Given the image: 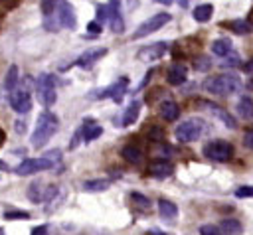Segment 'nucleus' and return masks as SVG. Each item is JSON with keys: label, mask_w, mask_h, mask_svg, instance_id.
I'll use <instances>...</instances> for the list:
<instances>
[{"label": "nucleus", "mask_w": 253, "mask_h": 235, "mask_svg": "<svg viewBox=\"0 0 253 235\" xmlns=\"http://www.w3.org/2000/svg\"><path fill=\"white\" fill-rule=\"evenodd\" d=\"M204 89L210 93V95H217V97H227V95H233L241 89V81L237 75L233 73H221V75H213V77H208L204 81Z\"/></svg>", "instance_id": "1"}, {"label": "nucleus", "mask_w": 253, "mask_h": 235, "mask_svg": "<svg viewBox=\"0 0 253 235\" xmlns=\"http://www.w3.org/2000/svg\"><path fill=\"white\" fill-rule=\"evenodd\" d=\"M57 126H59L57 117L53 113H49V111H43L38 117V122H36L34 134H32V146L34 148H42L57 132Z\"/></svg>", "instance_id": "2"}, {"label": "nucleus", "mask_w": 253, "mask_h": 235, "mask_svg": "<svg viewBox=\"0 0 253 235\" xmlns=\"http://www.w3.org/2000/svg\"><path fill=\"white\" fill-rule=\"evenodd\" d=\"M204 132V120L202 118H188L184 122H180L174 130L178 142H194L202 136Z\"/></svg>", "instance_id": "3"}, {"label": "nucleus", "mask_w": 253, "mask_h": 235, "mask_svg": "<svg viewBox=\"0 0 253 235\" xmlns=\"http://www.w3.org/2000/svg\"><path fill=\"white\" fill-rule=\"evenodd\" d=\"M36 91H38V97H40V103L43 107H51L57 99L55 95V79L49 75V73H42L36 81Z\"/></svg>", "instance_id": "4"}, {"label": "nucleus", "mask_w": 253, "mask_h": 235, "mask_svg": "<svg viewBox=\"0 0 253 235\" xmlns=\"http://www.w3.org/2000/svg\"><path fill=\"white\" fill-rule=\"evenodd\" d=\"M204 156L215 162H227L233 156V146L227 140H211L204 146Z\"/></svg>", "instance_id": "5"}, {"label": "nucleus", "mask_w": 253, "mask_h": 235, "mask_svg": "<svg viewBox=\"0 0 253 235\" xmlns=\"http://www.w3.org/2000/svg\"><path fill=\"white\" fill-rule=\"evenodd\" d=\"M168 22H170V14H168V12H158V14L150 16L148 20H144V22L136 28V32L132 34V39H140V38H144V36H148V34L160 30V28L166 26Z\"/></svg>", "instance_id": "6"}, {"label": "nucleus", "mask_w": 253, "mask_h": 235, "mask_svg": "<svg viewBox=\"0 0 253 235\" xmlns=\"http://www.w3.org/2000/svg\"><path fill=\"white\" fill-rule=\"evenodd\" d=\"M126 87H128V77H119L113 85H109L107 89L93 95V99H113L115 103H121L126 93Z\"/></svg>", "instance_id": "7"}, {"label": "nucleus", "mask_w": 253, "mask_h": 235, "mask_svg": "<svg viewBox=\"0 0 253 235\" xmlns=\"http://www.w3.org/2000/svg\"><path fill=\"white\" fill-rule=\"evenodd\" d=\"M8 99H10V107L18 115H26L32 111V95L28 93V89H12Z\"/></svg>", "instance_id": "8"}, {"label": "nucleus", "mask_w": 253, "mask_h": 235, "mask_svg": "<svg viewBox=\"0 0 253 235\" xmlns=\"http://www.w3.org/2000/svg\"><path fill=\"white\" fill-rule=\"evenodd\" d=\"M55 12H57V20H59L61 28H67V30L75 28V24H77L75 10L67 0H55Z\"/></svg>", "instance_id": "9"}, {"label": "nucleus", "mask_w": 253, "mask_h": 235, "mask_svg": "<svg viewBox=\"0 0 253 235\" xmlns=\"http://www.w3.org/2000/svg\"><path fill=\"white\" fill-rule=\"evenodd\" d=\"M42 14H43V28L47 32H57L59 20H57V12H55V0H42L40 2Z\"/></svg>", "instance_id": "10"}, {"label": "nucleus", "mask_w": 253, "mask_h": 235, "mask_svg": "<svg viewBox=\"0 0 253 235\" xmlns=\"http://www.w3.org/2000/svg\"><path fill=\"white\" fill-rule=\"evenodd\" d=\"M107 55V47H91V49H87V51H83L77 59H75V65L77 67H81V69H89V67H93L101 57H105Z\"/></svg>", "instance_id": "11"}, {"label": "nucleus", "mask_w": 253, "mask_h": 235, "mask_svg": "<svg viewBox=\"0 0 253 235\" xmlns=\"http://www.w3.org/2000/svg\"><path fill=\"white\" fill-rule=\"evenodd\" d=\"M166 51H168V43H166V41H156V43H152V45L142 47V49L136 53V57H138L140 61H156V59H160Z\"/></svg>", "instance_id": "12"}, {"label": "nucleus", "mask_w": 253, "mask_h": 235, "mask_svg": "<svg viewBox=\"0 0 253 235\" xmlns=\"http://www.w3.org/2000/svg\"><path fill=\"white\" fill-rule=\"evenodd\" d=\"M107 8H109V28H111V32L123 34L125 22H123V14H121V2L119 0H111Z\"/></svg>", "instance_id": "13"}, {"label": "nucleus", "mask_w": 253, "mask_h": 235, "mask_svg": "<svg viewBox=\"0 0 253 235\" xmlns=\"http://www.w3.org/2000/svg\"><path fill=\"white\" fill-rule=\"evenodd\" d=\"M186 77H188V69H186V65H182V63H174V65H170L168 71H166V81H168L170 85H182V83L186 81Z\"/></svg>", "instance_id": "14"}, {"label": "nucleus", "mask_w": 253, "mask_h": 235, "mask_svg": "<svg viewBox=\"0 0 253 235\" xmlns=\"http://www.w3.org/2000/svg\"><path fill=\"white\" fill-rule=\"evenodd\" d=\"M202 105H204L211 115H215V117H217V118H219L227 128H235V126H237V120H235V118H233L225 109H221V107H217V105H213V103H202Z\"/></svg>", "instance_id": "15"}, {"label": "nucleus", "mask_w": 253, "mask_h": 235, "mask_svg": "<svg viewBox=\"0 0 253 235\" xmlns=\"http://www.w3.org/2000/svg\"><path fill=\"white\" fill-rule=\"evenodd\" d=\"M42 170V164H40V160L38 158H26L24 162H20L18 166H16V174L18 176H32V174H36V172H40Z\"/></svg>", "instance_id": "16"}, {"label": "nucleus", "mask_w": 253, "mask_h": 235, "mask_svg": "<svg viewBox=\"0 0 253 235\" xmlns=\"http://www.w3.org/2000/svg\"><path fill=\"white\" fill-rule=\"evenodd\" d=\"M150 174L154 176V178H168L172 172H174V166L168 162V160H156V162H152L150 164Z\"/></svg>", "instance_id": "17"}, {"label": "nucleus", "mask_w": 253, "mask_h": 235, "mask_svg": "<svg viewBox=\"0 0 253 235\" xmlns=\"http://www.w3.org/2000/svg\"><path fill=\"white\" fill-rule=\"evenodd\" d=\"M38 160H40V164H42V170H51V168H55V166L59 164L61 152H59V150H47V152H43L42 156H38Z\"/></svg>", "instance_id": "18"}, {"label": "nucleus", "mask_w": 253, "mask_h": 235, "mask_svg": "<svg viewBox=\"0 0 253 235\" xmlns=\"http://www.w3.org/2000/svg\"><path fill=\"white\" fill-rule=\"evenodd\" d=\"M160 117L164 120L172 122V120H176L180 117V107L174 101H164V103H160Z\"/></svg>", "instance_id": "19"}, {"label": "nucleus", "mask_w": 253, "mask_h": 235, "mask_svg": "<svg viewBox=\"0 0 253 235\" xmlns=\"http://www.w3.org/2000/svg\"><path fill=\"white\" fill-rule=\"evenodd\" d=\"M219 231H221V235H241L243 227H241V221H237L233 217H227V219H221Z\"/></svg>", "instance_id": "20"}, {"label": "nucleus", "mask_w": 253, "mask_h": 235, "mask_svg": "<svg viewBox=\"0 0 253 235\" xmlns=\"http://www.w3.org/2000/svg\"><path fill=\"white\" fill-rule=\"evenodd\" d=\"M237 115L245 120H253V101H251V97H241L237 101Z\"/></svg>", "instance_id": "21"}, {"label": "nucleus", "mask_w": 253, "mask_h": 235, "mask_svg": "<svg viewBox=\"0 0 253 235\" xmlns=\"http://www.w3.org/2000/svg\"><path fill=\"white\" fill-rule=\"evenodd\" d=\"M138 113H140V103L138 101H132L128 107H126V111H125V115H123V126H130L132 122H136V118H138Z\"/></svg>", "instance_id": "22"}, {"label": "nucleus", "mask_w": 253, "mask_h": 235, "mask_svg": "<svg viewBox=\"0 0 253 235\" xmlns=\"http://www.w3.org/2000/svg\"><path fill=\"white\" fill-rule=\"evenodd\" d=\"M121 154H123V158H125L126 162H130V164H140V162H142V150L136 148L134 144H126V146L121 150Z\"/></svg>", "instance_id": "23"}, {"label": "nucleus", "mask_w": 253, "mask_h": 235, "mask_svg": "<svg viewBox=\"0 0 253 235\" xmlns=\"http://www.w3.org/2000/svg\"><path fill=\"white\" fill-rule=\"evenodd\" d=\"M81 130H83V140L85 142H91V140H95L103 134V126L97 124V122H87V124L81 126Z\"/></svg>", "instance_id": "24"}, {"label": "nucleus", "mask_w": 253, "mask_h": 235, "mask_svg": "<svg viewBox=\"0 0 253 235\" xmlns=\"http://www.w3.org/2000/svg\"><path fill=\"white\" fill-rule=\"evenodd\" d=\"M158 213L164 219H174L178 215V207L170 199H158Z\"/></svg>", "instance_id": "25"}, {"label": "nucleus", "mask_w": 253, "mask_h": 235, "mask_svg": "<svg viewBox=\"0 0 253 235\" xmlns=\"http://www.w3.org/2000/svg\"><path fill=\"white\" fill-rule=\"evenodd\" d=\"M211 51H213L217 57H225V55H229V53H231V39H227V38H219V39H215V41L211 43Z\"/></svg>", "instance_id": "26"}, {"label": "nucleus", "mask_w": 253, "mask_h": 235, "mask_svg": "<svg viewBox=\"0 0 253 235\" xmlns=\"http://www.w3.org/2000/svg\"><path fill=\"white\" fill-rule=\"evenodd\" d=\"M213 14V6L211 4H200L194 8V20L196 22H208Z\"/></svg>", "instance_id": "27"}, {"label": "nucleus", "mask_w": 253, "mask_h": 235, "mask_svg": "<svg viewBox=\"0 0 253 235\" xmlns=\"http://www.w3.org/2000/svg\"><path fill=\"white\" fill-rule=\"evenodd\" d=\"M109 186H111V180H105V178H101V180H87L83 184V190L85 192H105Z\"/></svg>", "instance_id": "28"}, {"label": "nucleus", "mask_w": 253, "mask_h": 235, "mask_svg": "<svg viewBox=\"0 0 253 235\" xmlns=\"http://www.w3.org/2000/svg\"><path fill=\"white\" fill-rule=\"evenodd\" d=\"M227 26L235 34H249V32H253V22H249V20H233Z\"/></svg>", "instance_id": "29"}, {"label": "nucleus", "mask_w": 253, "mask_h": 235, "mask_svg": "<svg viewBox=\"0 0 253 235\" xmlns=\"http://www.w3.org/2000/svg\"><path fill=\"white\" fill-rule=\"evenodd\" d=\"M43 192H45V190H42V182H34V184L28 188V197H30L32 201H43Z\"/></svg>", "instance_id": "30"}, {"label": "nucleus", "mask_w": 253, "mask_h": 235, "mask_svg": "<svg viewBox=\"0 0 253 235\" xmlns=\"http://www.w3.org/2000/svg\"><path fill=\"white\" fill-rule=\"evenodd\" d=\"M16 85H18V67L12 65V67L8 69V73H6V83H4V87H6L8 91H12V89H16Z\"/></svg>", "instance_id": "31"}, {"label": "nucleus", "mask_w": 253, "mask_h": 235, "mask_svg": "<svg viewBox=\"0 0 253 235\" xmlns=\"http://www.w3.org/2000/svg\"><path fill=\"white\" fill-rule=\"evenodd\" d=\"M130 199H132L138 207H142V209H148V207H150V199H148L146 196L138 194V192H132V194H130Z\"/></svg>", "instance_id": "32"}, {"label": "nucleus", "mask_w": 253, "mask_h": 235, "mask_svg": "<svg viewBox=\"0 0 253 235\" xmlns=\"http://www.w3.org/2000/svg\"><path fill=\"white\" fill-rule=\"evenodd\" d=\"M210 65H211V61H210V57H206V55H200V57L196 59V69H198V71H208Z\"/></svg>", "instance_id": "33"}, {"label": "nucleus", "mask_w": 253, "mask_h": 235, "mask_svg": "<svg viewBox=\"0 0 253 235\" xmlns=\"http://www.w3.org/2000/svg\"><path fill=\"white\" fill-rule=\"evenodd\" d=\"M235 197H253V186H239L235 190Z\"/></svg>", "instance_id": "34"}, {"label": "nucleus", "mask_w": 253, "mask_h": 235, "mask_svg": "<svg viewBox=\"0 0 253 235\" xmlns=\"http://www.w3.org/2000/svg\"><path fill=\"white\" fill-rule=\"evenodd\" d=\"M200 235H221V231H219L217 225H202Z\"/></svg>", "instance_id": "35"}, {"label": "nucleus", "mask_w": 253, "mask_h": 235, "mask_svg": "<svg viewBox=\"0 0 253 235\" xmlns=\"http://www.w3.org/2000/svg\"><path fill=\"white\" fill-rule=\"evenodd\" d=\"M109 22V8L107 6H97V22L103 24V22Z\"/></svg>", "instance_id": "36"}, {"label": "nucleus", "mask_w": 253, "mask_h": 235, "mask_svg": "<svg viewBox=\"0 0 253 235\" xmlns=\"http://www.w3.org/2000/svg\"><path fill=\"white\" fill-rule=\"evenodd\" d=\"M4 217H6V219H28L30 213H28V211H6Z\"/></svg>", "instance_id": "37"}, {"label": "nucleus", "mask_w": 253, "mask_h": 235, "mask_svg": "<svg viewBox=\"0 0 253 235\" xmlns=\"http://www.w3.org/2000/svg\"><path fill=\"white\" fill-rule=\"evenodd\" d=\"M237 63H239V57L229 53V55H225V57H223V63H221V67H233V65H237Z\"/></svg>", "instance_id": "38"}, {"label": "nucleus", "mask_w": 253, "mask_h": 235, "mask_svg": "<svg viewBox=\"0 0 253 235\" xmlns=\"http://www.w3.org/2000/svg\"><path fill=\"white\" fill-rule=\"evenodd\" d=\"M87 32H91V34H95V36H97V34H101V24H99L97 20L89 22V24H87Z\"/></svg>", "instance_id": "39"}, {"label": "nucleus", "mask_w": 253, "mask_h": 235, "mask_svg": "<svg viewBox=\"0 0 253 235\" xmlns=\"http://www.w3.org/2000/svg\"><path fill=\"white\" fill-rule=\"evenodd\" d=\"M81 138H83V130L79 128V130L73 134V138H71V142H69V148H71V150H73V148H77V144H79V140H81Z\"/></svg>", "instance_id": "40"}, {"label": "nucleus", "mask_w": 253, "mask_h": 235, "mask_svg": "<svg viewBox=\"0 0 253 235\" xmlns=\"http://www.w3.org/2000/svg\"><path fill=\"white\" fill-rule=\"evenodd\" d=\"M243 142H245V146H247V148H251V150H253V130H247V132H245Z\"/></svg>", "instance_id": "41"}, {"label": "nucleus", "mask_w": 253, "mask_h": 235, "mask_svg": "<svg viewBox=\"0 0 253 235\" xmlns=\"http://www.w3.org/2000/svg\"><path fill=\"white\" fill-rule=\"evenodd\" d=\"M47 233V225H38L32 229V235H45Z\"/></svg>", "instance_id": "42"}, {"label": "nucleus", "mask_w": 253, "mask_h": 235, "mask_svg": "<svg viewBox=\"0 0 253 235\" xmlns=\"http://www.w3.org/2000/svg\"><path fill=\"white\" fill-rule=\"evenodd\" d=\"M243 71H245V73H253V57L243 65Z\"/></svg>", "instance_id": "43"}, {"label": "nucleus", "mask_w": 253, "mask_h": 235, "mask_svg": "<svg viewBox=\"0 0 253 235\" xmlns=\"http://www.w3.org/2000/svg\"><path fill=\"white\" fill-rule=\"evenodd\" d=\"M152 73H154V71H152V69H150V71H148V73H146V75H144V79H142V83H140V85H138V89H142V87H144V85H146V83H148V79H150V77H152Z\"/></svg>", "instance_id": "44"}, {"label": "nucleus", "mask_w": 253, "mask_h": 235, "mask_svg": "<svg viewBox=\"0 0 253 235\" xmlns=\"http://www.w3.org/2000/svg\"><path fill=\"white\" fill-rule=\"evenodd\" d=\"M188 2H190V0H178V4H180L182 8H186V6H188Z\"/></svg>", "instance_id": "45"}, {"label": "nucleus", "mask_w": 253, "mask_h": 235, "mask_svg": "<svg viewBox=\"0 0 253 235\" xmlns=\"http://www.w3.org/2000/svg\"><path fill=\"white\" fill-rule=\"evenodd\" d=\"M0 170H8V164H6V162H2V160H0Z\"/></svg>", "instance_id": "46"}, {"label": "nucleus", "mask_w": 253, "mask_h": 235, "mask_svg": "<svg viewBox=\"0 0 253 235\" xmlns=\"http://www.w3.org/2000/svg\"><path fill=\"white\" fill-rule=\"evenodd\" d=\"M154 2H160V4H166V6L172 4V0H154Z\"/></svg>", "instance_id": "47"}, {"label": "nucleus", "mask_w": 253, "mask_h": 235, "mask_svg": "<svg viewBox=\"0 0 253 235\" xmlns=\"http://www.w3.org/2000/svg\"><path fill=\"white\" fill-rule=\"evenodd\" d=\"M134 2L136 0H128V8H134Z\"/></svg>", "instance_id": "48"}, {"label": "nucleus", "mask_w": 253, "mask_h": 235, "mask_svg": "<svg viewBox=\"0 0 253 235\" xmlns=\"http://www.w3.org/2000/svg\"><path fill=\"white\" fill-rule=\"evenodd\" d=\"M2 142H4V132L0 130V144H2Z\"/></svg>", "instance_id": "49"}, {"label": "nucleus", "mask_w": 253, "mask_h": 235, "mask_svg": "<svg viewBox=\"0 0 253 235\" xmlns=\"http://www.w3.org/2000/svg\"><path fill=\"white\" fill-rule=\"evenodd\" d=\"M249 87H251V89H253V79H251V81H249Z\"/></svg>", "instance_id": "50"}, {"label": "nucleus", "mask_w": 253, "mask_h": 235, "mask_svg": "<svg viewBox=\"0 0 253 235\" xmlns=\"http://www.w3.org/2000/svg\"><path fill=\"white\" fill-rule=\"evenodd\" d=\"M0 235H4V231H2V229H0Z\"/></svg>", "instance_id": "51"}]
</instances>
